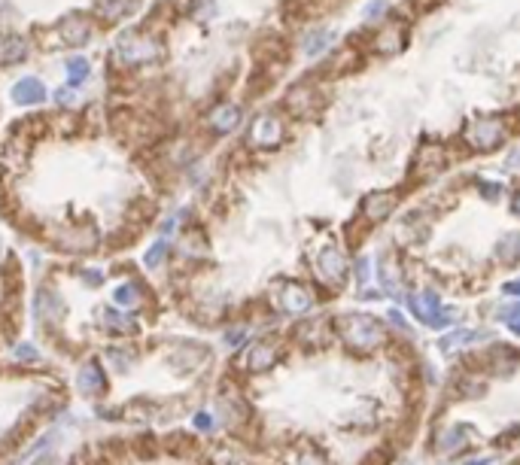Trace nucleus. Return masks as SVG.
Here are the masks:
<instances>
[{
    "instance_id": "9d476101",
    "label": "nucleus",
    "mask_w": 520,
    "mask_h": 465,
    "mask_svg": "<svg viewBox=\"0 0 520 465\" xmlns=\"http://www.w3.org/2000/svg\"><path fill=\"white\" fill-rule=\"evenodd\" d=\"M283 307H286L289 314H304V310L310 307V292L304 286L289 283L286 292H283Z\"/></svg>"
},
{
    "instance_id": "20e7f679",
    "label": "nucleus",
    "mask_w": 520,
    "mask_h": 465,
    "mask_svg": "<svg viewBox=\"0 0 520 465\" xmlns=\"http://www.w3.org/2000/svg\"><path fill=\"white\" fill-rule=\"evenodd\" d=\"M253 143L256 146H277L280 137H283V128H280V119L274 116H259L253 122Z\"/></svg>"
},
{
    "instance_id": "423d86ee",
    "label": "nucleus",
    "mask_w": 520,
    "mask_h": 465,
    "mask_svg": "<svg viewBox=\"0 0 520 465\" xmlns=\"http://www.w3.org/2000/svg\"><path fill=\"white\" fill-rule=\"evenodd\" d=\"M362 210H365V216H369L371 222H380V219H387L389 213L396 210V195L393 192H374V195L365 198Z\"/></svg>"
},
{
    "instance_id": "dca6fc26",
    "label": "nucleus",
    "mask_w": 520,
    "mask_h": 465,
    "mask_svg": "<svg viewBox=\"0 0 520 465\" xmlns=\"http://www.w3.org/2000/svg\"><path fill=\"white\" fill-rule=\"evenodd\" d=\"M499 316L508 323V329H511V332L520 334V301L514 304V307H502V310H499Z\"/></svg>"
},
{
    "instance_id": "f3484780",
    "label": "nucleus",
    "mask_w": 520,
    "mask_h": 465,
    "mask_svg": "<svg viewBox=\"0 0 520 465\" xmlns=\"http://www.w3.org/2000/svg\"><path fill=\"white\" fill-rule=\"evenodd\" d=\"M356 271H359V283H369V258H359V265H356Z\"/></svg>"
},
{
    "instance_id": "2eb2a0df",
    "label": "nucleus",
    "mask_w": 520,
    "mask_h": 465,
    "mask_svg": "<svg viewBox=\"0 0 520 465\" xmlns=\"http://www.w3.org/2000/svg\"><path fill=\"white\" fill-rule=\"evenodd\" d=\"M335 37H332V30H319V37H310L308 43H304V52H308V55H317L319 49H326L328 43H332Z\"/></svg>"
},
{
    "instance_id": "f03ea898",
    "label": "nucleus",
    "mask_w": 520,
    "mask_h": 465,
    "mask_svg": "<svg viewBox=\"0 0 520 465\" xmlns=\"http://www.w3.org/2000/svg\"><path fill=\"white\" fill-rule=\"evenodd\" d=\"M408 307L423 325L429 329H445L450 323V314L441 307V301L435 298V292H417V295H408Z\"/></svg>"
},
{
    "instance_id": "1a4fd4ad",
    "label": "nucleus",
    "mask_w": 520,
    "mask_h": 465,
    "mask_svg": "<svg viewBox=\"0 0 520 465\" xmlns=\"http://www.w3.org/2000/svg\"><path fill=\"white\" fill-rule=\"evenodd\" d=\"M12 97H15L19 104L30 106V104H40V101H43V97H46V88H43L40 79H21L19 86L12 88Z\"/></svg>"
},
{
    "instance_id": "ddd939ff",
    "label": "nucleus",
    "mask_w": 520,
    "mask_h": 465,
    "mask_svg": "<svg viewBox=\"0 0 520 465\" xmlns=\"http://www.w3.org/2000/svg\"><path fill=\"white\" fill-rule=\"evenodd\" d=\"M131 6H134V0H98V10L104 15H110V19L131 12Z\"/></svg>"
},
{
    "instance_id": "412c9836",
    "label": "nucleus",
    "mask_w": 520,
    "mask_h": 465,
    "mask_svg": "<svg viewBox=\"0 0 520 465\" xmlns=\"http://www.w3.org/2000/svg\"><path fill=\"white\" fill-rule=\"evenodd\" d=\"M505 292L508 295H520V280H517V283H505Z\"/></svg>"
},
{
    "instance_id": "4468645a",
    "label": "nucleus",
    "mask_w": 520,
    "mask_h": 465,
    "mask_svg": "<svg viewBox=\"0 0 520 465\" xmlns=\"http://www.w3.org/2000/svg\"><path fill=\"white\" fill-rule=\"evenodd\" d=\"M67 76H71V86H80V82L89 76V61L86 58H73L71 64H67Z\"/></svg>"
},
{
    "instance_id": "f8f14e48",
    "label": "nucleus",
    "mask_w": 520,
    "mask_h": 465,
    "mask_svg": "<svg viewBox=\"0 0 520 465\" xmlns=\"http://www.w3.org/2000/svg\"><path fill=\"white\" fill-rule=\"evenodd\" d=\"M484 338H487V334H481V332L456 329V332H450V334H445V338H441V350H445V353H456L460 347L475 344V341H484Z\"/></svg>"
},
{
    "instance_id": "aec40b11",
    "label": "nucleus",
    "mask_w": 520,
    "mask_h": 465,
    "mask_svg": "<svg viewBox=\"0 0 520 465\" xmlns=\"http://www.w3.org/2000/svg\"><path fill=\"white\" fill-rule=\"evenodd\" d=\"M389 319H393V323L399 325V329H408V323H405V316L399 314V310H389Z\"/></svg>"
},
{
    "instance_id": "39448f33",
    "label": "nucleus",
    "mask_w": 520,
    "mask_h": 465,
    "mask_svg": "<svg viewBox=\"0 0 520 465\" xmlns=\"http://www.w3.org/2000/svg\"><path fill=\"white\" fill-rule=\"evenodd\" d=\"M317 265H319V274H323L328 283H341L344 274H347V262H344V256L335 247H326L323 253H319Z\"/></svg>"
},
{
    "instance_id": "f257e3e1",
    "label": "nucleus",
    "mask_w": 520,
    "mask_h": 465,
    "mask_svg": "<svg viewBox=\"0 0 520 465\" xmlns=\"http://www.w3.org/2000/svg\"><path fill=\"white\" fill-rule=\"evenodd\" d=\"M341 334L344 341H347L350 347L362 350V353H369L380 344V338H384V332H380V323L369 314H347L341 316Z\"/></svg>"
},
{
    "instance_id": "6ab92c4d",
    "label": "nucleus",
    "mask_w": 520,
    "mask_h": 465,
    "mask_svg": "<svg viewBox=\"0 0 520 465\" xmlns=\"http://www.w3.org/2000/svg\"><path fill=\"white\" fill-rule=\"evenodd\" d=\"M481 192L490 195V198H496V195H502V186H487V182H481Z\"/></svg>"
},
{
    "instance_id": "0eeeda50",
    "label": "nucleus",
    "mask_w": 520,
    "mask_h": 465,
    "mask_svg": "<svg viewBox=\"0 0 520 465\" xmlns=\"http://www.w3.org/2000/svg\"><path fill=\"white\" fill-rule=\"evenodd\" d=\"M472 435H475V429H472L469 423H456V426H450L445 435H441L438 447H441L445 453H456V450H463L465 441H469Z\"/></svg>"
},
{
    "instance_id": "9b49d317",
    "label": "nucleus",
    "mask_w": 520,
    "mask_h": 465,
    "mask_svg": "<svg viewBox=\"0 0 520 465\" xmlns=\"http://www.w3.org/2000/svg\"><path fill=\"white\" fill-rule=\"evenodd\" d=\"M241 122V110L238 106H232V104H225V106H216L213 110V116H210V125L216 128L219 134H228L234 125Z\"/></svg>"
},
{
    "instance_id": "4be33fe9",
    "label": "nucleus",
    "mask_w": 520,
    "mask_h": 465,
    "mask_svg": "<svg viewBox=\"0 0 520 465\" xmlns=\"http://www.w3.org/2000/svg\"><path fill=\"white\" fill-rule=\"evenodd\" d=\"M514 213H520V195L514 198Z\"/></svg>"
},
{
    "instance_id": "6e6552de",
    "label": "nucleus",
    "mask_w": 520,
    "mask_h": 465,
    "mask_svg": "<svg viewBox=\"0 0 520 465\" xmlns=\"http://www.w3.org/2000/svg\"><path fill=\"white\" fill-rule=\"evenodd\" d=\"M119 52L128 61H147L149 55H156V52H158V46L152 40H147V37H131V40L119 43Z\"/></svg>"
},
{
    "instance_id": "a211bd4d",
    "label": "nucleus",
    "mask_w": 520,
    "mask_h": 465,
    "mask_svg": "<svg viewBox=\"0 0 520 465\" xmlns=\"http://www.w3.org/2000/svg\"><path fill=\"white\" fill-rule=\"evenodd\" d=\"M384 10H387L384 3H371V6H369V12H365V19H374V15H384Z\"/></svg>"
},
{
    "instance_id": "7ed1b4c3",
    "label": "nucleus",
    "mask_w": 520,
    "mask_h": 465,
    "mask_svg": "<svg viewBox=\"0 0 520 465\" xmlns=\"http://www.w3.org/2000/svg\"><path fill=\"white\" fill-rule=\"evenodd\" d=\"M502 137H505V131H502V122L499 119H475L469 125V131H465V140H469L472 149L478 152H490L502 143Z\"/></svg>"
}]
</instances>
